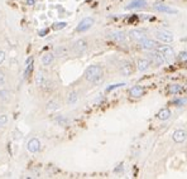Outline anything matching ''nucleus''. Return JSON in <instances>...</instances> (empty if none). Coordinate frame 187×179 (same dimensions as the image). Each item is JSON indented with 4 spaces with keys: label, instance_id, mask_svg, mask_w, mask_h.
Wrapping results in <instances>:
<instances>
[{
    "label": "nucleus",
    "instance_id": "1",
    "mask_svg": "<svg viewBox=\"0 0 187 179\" xmlns=\"http://www.w3.org/2000/svg\"><path fill=\"white\" fill-rule=\"evenodd\" d=\"M85 80L92 83H99L103 80V68L100 66H90L85 71Z\"/></svg>",
    "mask_w": 187,
    "mask_h": 179
},
{
    "label": "nucleus",
    "instance_id": "2",
    "mask_svg": "<svg viewBox=\"0 0 187 179\" xmlns=\"http://www.w3.org/2000/svg\"><path fill=\"white\" fill-rule=\"evenodd\" d=\"M148 59H149V62L154 66V67H159L164 63L166 61V58L159 53V52H153V53H149L148 54Z\"/></svg>",
    "mask_w": 187,
    "mask_h": 179
},
{
    "label": "nucleus",
    "instance_id": "3",
    "mask_svg": "<svg viewBox=\"0 0 187 179\" xmlns=\"http://www.w3.org/2000/svg\"><path fill=\"white\" fill-rule=\"evenodd\" d=\"M87 48H88V44L86 39H78L72 46V51L75 54H83L87 51Z\"/></svg>",
    "mask_w": 187,
    "mask_h": 179
},
{
    "label": "nucleus",
    "instance_id": "4",
    "mask_svg": "<svg viewBox=\"0 0 187 179\" xmlns=\"http://www.w3.org/2000/svg\"><path fill=\"white\" fill-rule=\"evenodd\" d=\"M94 23H95V20H94L92 18H85V19H82V20L78 23V25L76 27V32L83 33V32L88 31V29L94 25Z\"/></svg>",
    "mask_w": 187,
    "mask_h": 179
},
{
    "label": "nucleus",
    "instance_id": "5",
    "mask_svg": "<svg viewBox=\"0 0 187 179\" xmlns=\"http://www.w3.org/2000/svg\"><path fill=\"white\" fill-rule=\"evenodd\" d=\"M154 36L158 41H161L163 43H171L173 41V34L167 31H158V32H155Z\"/></svg>",
    "mask_w": 187,
    "mask_h": 179
},
{
    "label": "nucleus",
    "instance_id": "6",
    "mask_svg": "<svg viewBox=\"0 0 187 179\" xmlns=\"http://www.w3.org/2000/svg\"><path fill=\"white\" fill-rule=\"evenodd\" d=\"M27 149H28V152L29 153H38L41 150V141L36 138L33 139H30L28 143H27Z\"/></svg>",
    "mask_w": 187,
    "mask_h": 179
},
{
    "label": "nucleus",
    "instance_id": "7",
    "mask_svg": "<svg viewBox=\"0 0 187 179\" xmlns=\"http://www.w3.org/2000/svg\"><path fill=\"white\" fill-rule=\"evenodd\" d=\"M153 9L157 10L159 13H166V14H176V10L173 8H171L167 4H162V3H155L153 5Z\"/></svg>",
    "mask_w": 187,
    "mask_h": 179
},
{
    "label": "nucleus",
    "instance_id": "8",
    "mask_svg": "<svg viewBox=\"0 0 187 179\" xmlns=\"http://www.w3.org/2000/svg\"><path fill=\"white\" fill-rule=\"evenodd\" d=\"M157 52H159L164 58H173V56H174V51L169 47V46H167V44H164V46H158L157 48Z\"/></svg>",
    "mask_w": 187,
    "mask_h": 179
},
{
    "label": "nucleus",
    "instance_id": "9",
    "mask_svg": "<svg viewBox=\"0 0 187 179\" xmlns=\"http://www.w3.org/2000/svg\"><path fill=\"white\" fill-rule=\"evenodd\" d=\"M119 71H120V73H121L123 76H130V75L133 73L134 68H133V65H132L130 62L125 61V62H123V63L120 65Z\"/></svg>",
    "mask_w": 187,
    "mask_h": 179
},
{
    "label": "nucleus",
    "instance_id": "10",
    "mask_svg": "<svg viewBox=\"0 0 187 179\" xmlns=\"http://www.w3.org/2000/svg\"><path fill=\"white\" fill-rule=\"evenodd\" d=\"M140 47L145 51H152V49H155L158 47V43L153 41V39H149V38H144L142 42H140Z\"/></svg>",
    "mask_w": 187,
    "mask_h": 179
},
{
    "label": "nucleus",
    "instance_id": "11",
    "mask_svg": "<svg viewBox=\"0 0 187 179\" xmlns=\"http://www.w3.org/2000/svg\"><path fill=\"white\" fill-rule=\"evenodd\" d=\"M147 7V2L145 0H133L132 3H129L125 8L128 9V10H138V9H143V8H145Z\"/></svg>",
    "mask_w": 187,
    "mask_h": 179
},
{
    "label": "nucleus",
    "instance_id": "12",
    "mask_svg": "<svg viewBox=\"0 0 187 179\" xmlns=\"http://www.w3.org/2000/svg\"><path fill=\"white\" fill-rule=\"evenodd\" d=\"M129 36H130V38H132L133 41L139 42V43H140L144 38H147V37H145V33H144L143 31H139V29H133V31H130Z\"/></svg>",
    "mask_w": 187,
    "mask_h": 179
},
{
    "label": "nucleus",
    "instance_id": "13",
    "mask_svg": "<svg viewBox=\"0 0 187 179\" xmlns=\"http://www.w3.org/2000/svg\"><path fill=\"white\" fill-rule=\"evenodd\" d=\"M110 38H111V41H114L116 43H120V44H124L127 42V36L123 32H114V33L110 34Z\"/></svg>",
    "mask_w": 187,
    "mask_h": 179
},
{
    "label": "nucleus",
    "instance_id": "14",
    "mask_svg": "<svg viewBox=\"0 0 187 179\" xmlns=\"http://www.w3.org/2000/svg\"><path fill=\"white\" fill-rule=\"evenodd\" d=\"M186 139H187V133H186L184 130L178 129V130H176V131L173 133V140H174L176 143H183Z\"/></svg>",
    "mask_w": 187,
    "mask_h": 179
},
{
    "label": "nucleus",
    "instance_id": "15",
    "mask_svg": "<svg viewBox=\"0 0 187 179\" xmlns=\"http://www.w3.org/2000/svg\"><path fill=\"white\" fill-rule=\"evenodd\" d=\"M149 65H150L149 59L140 58V59H138V61H137V70L140 71V72H144V71H147L149 68Z\"/></svg>",
    "mask_w": 187,
    "mask_h": 179
},
{
    "label": "nucleus",
    "instance_id": "16",
    "mask_svg": "<svg viewBox=\"0 0 187 179\" xmlns=\"http://www.w3.org/2000/svg\"><path fill=\"white\" fill-rule=\"evenodd\" d=\"M41 61H42V65H43V66H51V65L53 63V61H54V54L51 53V52H47V53H44V54L42 56Z\"/></svg>",
    "mask_w": 187,
    "mask_h": 179
},
{
    "label": "nucleus",
    "instance_id": "17",
    "mask_svg": "<svg viewBox=\"0 0 187 179\" xmlns=\"http://www.w3.org/2000/svg\"><path fill=\"white\" fill-rule=\"evenodd\" d=\"M144 95V87L142 86H134L130 88V96L132 97H142Z\"/></svg>",
    "mask_w": 187,
    "mask_h": 179
},
{
    "label": "nucleus",
    "instance_id": "18",
    "mask_svg": "<svg viewBox=\"0 0 187 179\" xmlns=\"http://www.w3.org/2000/svg\"><path fill=\"white\" fill-rule=\"evenodd\" d=\"M12 100V92L9 91V90H0V101L2 102H9Z\"/></svg>",
    "mask_w": 187,
    "mask_h": 179
},
{
    "label": "nucleus",
    "instance_id": "19",
    "mask_svg": "<svg viewBox=\"0 0 187 179\" xmlns=\"http://www.w3.org/2000/svg\"><path fill=\"white\" fill-rule=\"evenodd\" d=\"M33 70V58L30 57L27 59V63H25V71H24V78H28V76L30 75Z\"/></svg>",
    "mask_w": 187,
    "mask_h": 179
},
{
    "label": "nucleus",
    "instance_id": "20",
    "mask_svg": "<svg viewBox=\"0 0 187 179\" xmlns=\"http://www.w3.org/2000/svg\"><path fill=\"white\" fill-rule=\"evenodd\" d=\"M157 117L159 119V120H167V119L171 117V110L169 109H162L158 111L157 114Z\"/></svg>",
    "mask_w": 187,
    "mask_h": 179
},
{
    "label": "nucleus",
    "instance_id": "21",
    "mask_svg": "<svg viewBox=\"0 0 187 179\" xmlns=\"http://www.w3.org/2000/svg\"><path fill=\"white\" fill-rule=\"evenodd\" d=\"M46 109H47V111H51V112H52V111H56V110L59 109V104H58L56 100H51V101L47 102Z\"/></svg>",
    "mask_w": 187,
    "mask_h": 179
},
{
    "label": "nucleus",
    "instance_id": "22",
    "mask_svg": "<svg viewBox=\"0 0 187 179\" xmlns=\"http://www.w3.org/2000/svg\"><path fill=\"white\" fill-rule=\"evenodd\" d=\"M182 86L181 85H171L169 87H168V92L169 94H172V95H178V94H181L182 92Z\"/></svg>",
    "mask_w": 187,
    "mask_h": 179
},
{
    "label": "nucleus",
    "instance_id": "23",
    "mask_svg": "<svg viewBox=\"0 0 187 179\" xmlns=\"http://www.w3.org/2000/svg\"><path fill=\"white\" fill-rule=\"evenodd\" d=\"M77 100H78V95H77L76 91H72V92L68 94V96H67V104H68V105H73V104H76Z\"/></svg>",
    "mask_w": 187,
    "mask_h": 179
},
{
    "label": "nucleus",
    "instance_id": "24",
    "mask_svg": "<svg viewBox=\"0 0 187 179\" xmlns=\"http://www.w3.org/2000/svg\"><path fill=\"white\" fill-rule=\"evenodd\" d=\"M46 83V77H44V73L42 71H39L36 76V85L37 86H43Z\"/></svg>",
    "mask_w": 187,
    "mask_h": 179
},
{
    "label": "nucleus",
    "instance_id": "25",
    "mask_svg": "<svg viewBox=\"0 0 187 179\" xmlns=\"http://www.w3.org/2000/svg\"><path fill=\"white\" fill-rule=\"evenodd\" d=\"M66 25H67L66 22H57V23H53L52 29H53V31H61V29L66 28Z\"/></svg>",
    "mask_w": 187,
    "mask_h": 179
},
{
    "label": "nucleus",
    "instance_id": "26",
    "mask_svg": "<svg viewBox=\"0 0 187 179\" xmlns=\"http://www.w3.org/2000/svg\"><path fill=\"white\" fill-rule=\"evenodd\" d=\"M8 124V116L7 115H0V129H3Z\"/></svg>",
    "mask_w": 187,
    "mask_h": 179
},
{
    "label": "nucleus",
    "instance_id": "27",
    "mask_svg": "<svg viewBox=\"0 0 187 179\" xmlns=\"http://www.w3.org/2000/svg\"><path fill=\"white\" fill-rule=\"evenodd\" d=\"M56 123L59 124V125H66V124L68 123V120H67V119H65L63 116H58V117L56 119Z\"/></svg>",
    "mask_w": 187,
    "mask_h": 179
},
{
    "label": "nucleus",
    "instance_id": "28",
    "mask_svg": "<svg viewBox=\"0 0 187 179\" xmlns=\"http://www.w3.org/2000/svg\"><path fill=\"white\" fill-rule=\"evenodd\" d=\"M171 104H173V105H176V106H182V105L187 104V100H186V99H178V100L172 101Z\"/></svg>",
    "mask_w": 187,
    "mask_h": 179
},
{
    "label": "nucleus",
    "instance_id": "29",
    "mask_svg": "<svg viewBox=\"0 0 187 179\" xmlns=\"http://www.w3.org/2000/svg\"><path fill=\"white\" fill-rule=\"evenodd\" d=\"M57 54L58 56H66L67 54V48L66 47H58L57 48Z\"/></svg>",
    "mask_w": 187,
    "mask_h": 179
},
{
    "label": "nucleus",
    "instance_id": "30",
    "mask_svg": "<svg viewBox=\"0 0 187 179\" xmlns=\"http://www.w3.org/2000/svg\"><path fill=\"white\" fill-rule=\"evenodd\" d=\"M125 83H115V85H113V86H109L108 88H106V92H110V91H113V90H115V88H119V87H123Z\"/></svg>",
    "mask_w": 187,
    "mask_h": 179
},
{
    "label": "nucleus",
    "instance_id": "31",
    "mask_svg": "<svg viewBox=\"0 0 187 179\" xmlns=\"http://www.w3.org/2000/svg\"><path fill=\"white\" fill-rule=\"evenodd\" d=\"M5 81H7L5 73H4V71H2V70H0V86L5 85Z\"/></svg>",
    "mask_w": 187,
    "mask_h": 179
},
{
    "label": "nucleus",
    "instance_id": "32",
    "mask_svg": "<svg viewBox=\"0 0 187 179\" xmlns=\"http://www.w3.org/2000/svg\"><path fill=\"white\" fill-rule=\"evenodd\" d=\"M5 61V52L4 51H0V65Z\"/></svg>",
    "mask_w": 187,
    "mask_h": 179
},
{
    "label": "nucleus",
    "instance_id": "33",
    "mask_svg": "<svg viewBox=\"0 0 187 179\" xmlns=\"http://www.w3.org/2000/svg\"><path fill=\"white\" fill-rule=\"evenodd\" d=\"M178 58L181 59V61H187V53H186V52H183V53H181Z\"/></svg>",
    "mask_w": 187,
    "mask_h": 179
},
{
    "label": "nucleus",
    "instance_id": "34",
    "mask_svg": "<svg viewBox=\"0 0 187 179\" xmlns=\"http://www.w3.org/2000/svg\"><path fill=\"white\" fill-rule=\"evenodd\" d=\"M47 33H48V29H43V31H39V37H46Z\"/></svg>",
    "mask_w": 187,
    "mask_h": 179
},
{
    "label": "nucleus",
    "instance_id": "35",
    "mask_svg": "<svg viewBox=\"0 0 187 179\" xmlns=\"http://www.w3.org/2000/svg\"><path fill=\"white\" fill-rule=\"evenodd\" d=\"M34 3H36V0H27L28 5H34Z\"/></svg>",
    "mask_w": 187,
    "mask_h": 179
}]
</instances>
